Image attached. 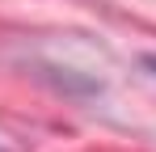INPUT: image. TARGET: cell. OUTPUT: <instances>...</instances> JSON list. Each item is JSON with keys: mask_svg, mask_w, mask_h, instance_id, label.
Segmentation results:
<instances>
[{"mask_svg": "<svg viewBox=\"0 0 156 152\" xmlns=\"http://www.w3.org/2000/svg\"><path fill=\"white\" fill-rule=\"evenodd\" d=\"M144 63H148V68H152V72H156V55H148V59H144Z\"/></svg>", "mask_w": 156, "mask_h": 152, "instance_id": "obj_1", "label": "cell"}]
</instances>
